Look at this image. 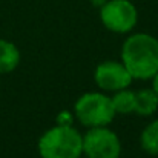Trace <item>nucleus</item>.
Masks as SVG:
<instances>
[{"label": "nucleus", "mask_w": 158, "mask_h": 158, "mask_svg": "<svg viewBox=\"0 0 158 158\" xmlns=\"http://www.w3.org/2000/svg\"><path fill=\"white\" fill-rule=\"evenodd\" d=\"M71 121H72V117L69 112H61L57 117V124H71Z\"/></svg>", "instance_id": "11"}, {"label": "nucleus", "mask_w": 158, "mask_h": 158, "mask_svg": "<svg viewBox=\"0 0 158 158\" xmlns=\"http://www.w3.org/2000/svg\"><path fill=\"white\" fill-rule=\"evenodd\" d=\"M83 154L88 158H120V138L107 126L89 127L83 135Z\"/></svg>", "instance_id": "4"}, {"label": "nucleus", "mask_w": 158, "mask_h": 158, "mask_svg": "<svg viewBox=\"0 0 158 158\" xmlns=\"http://www.w3.org/2000/svg\"><path fill=\"white\" fill-rule=\"evenodd\" d=\"M42 158H78L83 155V135L71 124H55L39 140Z\"/></svg>", "instance_id": "2"}, {"label": "nucleus", "mask_w": 158, "mask_h": 158, "mask_svg": "<svg viewBox=\"0 0 158 158\" xmlns=\"http://www.w3.org/2000/svg\"><path fill=\"white\" fill-rule=\"evenodd\" d=\"M112 105L117 114H131L135 109V92L126 89H120L110 97Z\"/></svg>", "instance_id": "10"}, {"label": "nucleus", "mask_w": 158, "mask_h": 158, "mask_svg": "<svg viewBox=\"0 0 158 158\" xmlns=\"http://www.w3.org/2000/svg\"><path fill=\"white\" fill-rule=\"evenodd\" d=\"M141 149L151 155H158V120L151 121L140 135Z\"/></svg>", "instance_id": "9"}, {"label": "nucleus", "mask_w": 158, "mask_h": 158, "mask_svg": "<svg viewBox=\"0 0 158 158\" xmlns=\"http://www.w3.org/2000/svg\"><path fill=\"white\" fill-rule=\"evenodd\" d=\"M152 89L157 92V95H158V72L152 77Z\"/></svg>", "instance_id": "12"}, {"label": "nucleus", "mask_w": 158, "mask_h": 158, "mask_svg": "<svg viewBox=\"0 0 158 158\" xmlns=\"http://www.w3.org/2000/svg\"><path fill=\"white\" fill-rule=\"evenodd\" d=\"M78 158H88V157H86V155H85V157H81V155H80V157H78Z\"/></svg>", "instance_id": "14"}, {"label": "nucleus", "mask_w": 158, "mask_h": 158, "mask_svg": "<svg viewBox=\"0 0 158 158\" xmlns=\"http://www.w3.org/2000/svg\"><path fill=\"white\" fill-rule=\"evenodd\" d=\"M100 19L109 31L126 34L135 28L138 12L134 3L129 0H107L100 8Z\"/></svg>", "instance_id": "5"}, {"label": "nucleus", "mask_w": 158, "mask_h": 158, "mask_svg": "<svg viewBox=\"0 0 158 158\" xmlns=\"http://www.w3.org/2000/svg\"><path fill=\"white\" fill-rule=\"evenodd\" d=\"M74 114L78 121L88 129L107 126L117 115L110 97L102 92L83 94L74 105Z\"/></svg>", "instance_id": "3"}, {"label": "nucleus", "mask_w": 158, "mask_h": 158, "mask_svg": "<svg viewBox=\"0 0 158 158\" xmlns=\"http://www.w3.org/2000/svg\"><path fill=\"white\" fill-rule=\"evenodd\" d=\"M121 63L132 78L152 80L158 72V39L146 32L129 35L121 46Z\"/></svg>", "instance_id": "1"}, {"label": "nucleus", "mask_w": 158, "mask_h": 158, "mask_svg": "<svg viewBox=\"0 0 158 158\" xmlns=\"http://www.w3.org/2000/svg\"><path fill=\"white\" fill-rule=\"evenodd\" d=\"M157 109L158 95L152 88L141 89V91L135 92V109H134V112H137L138 115H143V117H149Z\"/></svg>", "instance_id": "8"}, {"label": "nucleus", "mask_w": 158, "mask_h": 158, "mask_svg": "<svg viewBox=\"0 0 158 158\" xmlns=\"http://www.w3.org/2000/svg\"><path fill=\"white\" fill-rule=\"evenodd\" d=\"M94 78L98 88L106 92H117L120 89H126L134 80L121 61L112 60L103 61L95 68Z\"/></svg>", "instance_id": "6"}, {"label": "nucleus", "mask_w": 158, "mask_h": 158, "mask_svg": "<svg viewBox=\"0 0 158 158\" xmlns=\"http://www.w3.org/2000/svg\"><path fill=\"white\" fill-rule=\"evenodd\" d=\"M106 2H107V0H91V3H92L94 6H97V8H102Z\"/></svg>", "instance_id": "13"}, {"label": "nucleus", "mask_w": 158, "mask_h": 158, "mask_svg": "<svg viewBox=\"0 0 158 158\" xmlns=\"http://www.w3.org/2000/svg\"><path fill=\"white\" fill-rule=\"evenodd\" d=\"M20 63V51L19 48L9 42L0 39V74L12 72Z\"/></svg>", "instance_id": "7"}]
</instances>
